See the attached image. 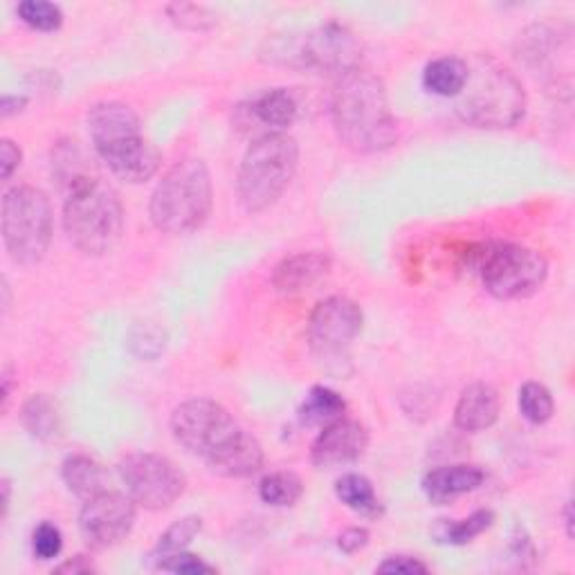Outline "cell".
Listing matches in <instances>:
<instances>
[{"mask_svg":"<svg viewBox=\"0 0 575 575\" xmlns=\"http://www.w3.org/2000/svg\"><path fill=\"white\" fill-rule=\"evenodd\" d=\"M63 548V535L57 524L41 522L32 535V551L39 559H54Z\"/></svg>","mask_w":575,"mask_h":575,"instance_id":"836d02e7","label":"cell"},{"mask_svg":"<svg viewBox=\"0 0 575 575\" xmlns=\"http://www.w3.org/2000/svg\"><path fill=\"white\" fill-rule=\"evenodd\" d=\"M467 81V61L461 57H438L425 65L423 83L438 98H458Z\"/></svg>","mask_w":575,"mask_h":575,"instance_id":"7402d4cb","label":"cell"},{"mask_svg":"<svg viewBox=\"0 0 575 575\" xmlns=\"http://www.w3.org/2000/svg\"><path fill=\"white\" fill-rule=\"evenodd\" d=\"M171 21L184 30L191 32H203L216 26V17L203 8V6H186V3H175L167 8Z\"/></svg>","mask_w":575,"mask_h":575,"instance_id":"4dcf8cb0","label":"cell"},{"mask_svg":"<svg viewBox=\"0 0 575 575\" xmlns=\"http://www.w3.org/2000/svg\"><path fill=\"white\" fill-rule=\"evenodd\" d=\"M26 107H28L26 94H3V100H0V115H3V120H8L12 115H19Z\"/></svg>","mask_w":575,"mask_h":575,"instance_id":"74e56055","label":"cell"},{"mask_svg":"<svg viewBox=\"0 0 575 575\" xmlns=\"http://www.w3.org/2000/svg\"><path fill=\"white\" fill-rule=\"evenodd\" d=\"M427 571L430 566L412 555H394L377 566V573H392V575H423Z\"/></svg>","mask_w":575,"mask_h":575,"instance_id":"e575fe53","label":"cell"},{"mask_svg":"<svg viewBox=\"0 0 575 575\" xmlns=\"http://www.w3.org/2000/svg\"><path fill=\"white\" fill-rule=\"evenodd\" d=\"M21 421L26 425V430L43 441V443H52L61 436L63 430V421H61V412L59 405L48 396V394H37L32 396L21 412Z\"/></svg>","mask_w":575,"mask_h":575,"instance_id":"603a6c76","label":"cell"},{"mask_svg":"<svg viewBox=\"0 0 575 575\" xmlns=\"http://www.w3.org/2000/svg\"><path fill=\"white\" fill-rule=\"evenodd\" d=\"M214 205L212 175L203 160L175 162L151 196V221L160 232L189 234L205 225Z\"/></svg>","mask_w":575,"mask_h":575,"instance_id":"277c9868","label":"cell"},{"mask_svg":"<svg viewBox=\"0 0 575 575\" xmlns=\"http://www.w3.org/2000/svg\"><path fill=\"white\" fill-rule=\"evenodd\" d=\"M461 256L465 268L482 276L486 291L504 302L535 295L548 276V263L539 252L513 243L472 245Z\"/></svg>","mask_w":575,"mask_h":575,"instance_id":"52a82bcc","label":"cell"},{"mask_svg":"<svg viewBox=\"0 0 575 575\" xmlns=\"http://www.w3.org/2000/svg\"><path fill=\"white\" fill-rule=\"evenodd\" d=\"M519 412L533 425H544L553 418L555 403L551 392L539 382H526L519 390Z\"/></svg>","mask_w":575,"mask_h":575,"instance_id":"83f0119b","label":"cell"},{"mask_svg":"<svg viewBox=\"0 0 575 575\" xmlns=\"http://www.w3.org/2000/svg\"><path fill=\"white\" fill-rule=\"evenodd\" d=\"M369 447V432L357 421L340 418L326 425L313 443L311 461L320 470H333L355 463Z\"/></svg>","mask_w":575,"mask_h":575,"instance_id":"5bb4252c","label":"cell"},{"mask_svg":"<svg viewBox=\"0 0 575 575\" xmlns=\"http://www.w3.org/2000/svg\"><path fill=\"white\" fill-rule=\"evenodd\" d=\"M14 380H17L14 366H12V364H6V369H3V407H8V403H10V399H12V385H14Z\"/></svg>","mask_w":575,"mask_h":575,"instance_id":"ab89813d","label":"cell"},{"mask_svg":"<svg viewBox=\"0 0 575 575\" xmlns=\"http://www.w3.org/2000/svg\"><path fill=\"white\" fill-rule=\"evenodd\" d=\"M300 164V147L288 133L259 135L243 155L236 189L245 212L270 210L291 186Z\"/></svg>","mask_w":575,"mask_h":575,"instance_id":"8992f818","label":"cell"},{"mask_svg":"<svg viewBox=\"0 0 575 575\" xmlns=\"http://www.w3.org/2000/svg\"><path fill=\"white\" fill-rule=\"evenodd\" d=\"M302 495H304L302 478L291 470L265 474L259 484V497L263 500V504L274 508L295 506L302 500Z\"/></svg>","mask_w":575,"mask_h":575,"instance_id":"484cf974","label":"cell"},{"mask_svg":"<svg viewBox=\"0 0 575 575\" xmlns=\"http://www.w3.org/2000/svg\"><path fill=\"white\" fill-rule=\"evenodd\" d=\"M17 12L26 26L39 32H54L63 26L61 8L48 0H23Z\"/></svg>","mask_w":575,"mask_h":575,"instance_id":"f546056e","label":"cell"},{"mask_svg":"<svg viewBox=\"0 0 575 575\" xmlns=\"http://www.w3.org/2000/svg\"><path fill=\"white\" fill-rule=\"evenodd\" d=\"M456 113L478 129H513L524 120L526 92L497 59L478 54L467 61V81L456 98Z\"/></svg>","mask_w":575,"mask_h":575,"instance_id":"3957f363","label":"cell"},{"mask_svg":"<svg viewBox=\"0 0 575 575\" xmlns=\"http://www.w3.org/2000/svg\"><path fill=\"white\" fill-rule=\"evenodd\" d=\"M54 571H57V573H68V575H81V573H92L94 566H92V562H90L88 557L77 555V557L65 559L63 564H59Z\"/></svg>","mask_w":575,"mask_h":575,"instance_id":"f35d334b","label":"cell"},{"mask_svg":"<svg viewBox=\"0 0 575 575\" xmlns=\"http://www.w3.org/2000/svg\"><path fill=\"white\" fill-rule=\"evenodd\" d=\"M331 272V256L326 252H300L283 259L272 272V285L281 295H302L324 281Z\"/></svg>","mask_w":575,"mask_h":575,"instance_id":"9a60e30c","label":"cell"},{"mask_svg":"<svg viewBox=\"0 0 575 575\" xmlns=\"http://www.w3.org/2000/svg\"><path fill=\"white\" fill-rule=\"evenodd\" d=\"M0 230L14 263H39L52 241V205L46 191L32 184L12 186L3 199Z\"/></svg>","mask_w":575,"mask_h":575,"instance_id":"ba28073f","label":"cell"},{"mask_svg":"<svg viewBox=\"0 0 575 575\" xmlns=\"http://www.w3.org/2000/svg\"><path fill=\"white\" fill-rule=\"evenodd\" d=\"M0 491H3V517H8L10 502H12V482L8 476L3 478V484H0Z\"/></svg>","mask_w":575,"mask_h":575,"instance_id":"60d3db41","label":"cell"},{"mask_svg":"<svg viewBox=\"0 0 575 575\" xmlns=\"http://www.w3.org/2000/svg\"><path fill=\"white\" fill-rule=\"evenodd\" d=\"M484 470L476 465H443L423 476V491L432 504H450L452 500L476 491L484 484Z\"/></svg>","mask_w":575,"mask_h":575,"instance_id":"e0dca14e","label":"cell"},{"mask_svg":"<svg viewBox=\"0 0 575 575\" xmlns=\"http://www.w3.org/2000/svg\"><path fill=\"white\" fill-rule=\"evenodd\" d=\"M63 230L70 243L88 256L111 252L124 232V210L118 191L102 178L72 189L63 205Z\"/></svg>","mask_w":575,"mask_h":575,"instance_id":"5b68a950","label":"cell"},{"mask_svg":"<svg viewBox=\"0 0 575 575\" xmlns=\"http://www.w3.org/2000/svg\"><path fill=\"white\" fill-rule=\"evenodd\" d=\"M261 465H263L261 443L252 434L243 432V436L221 458H216L210 465V470L221 476L241 478V476H250V474L259 472Z\"/></svg>","mask_w":575,"mask_h":575,"instance_id":"44dd1931","label":"cell"},{"mask_svg":"<svg viewBox=\"0 0 575 575\" xmlns=\"http://www.w3.org/2000/svg\"><path fill=\"white\" fill-rule=\"evenodd\" d=\"M500 394L486 382H474L465 387L454 407V423L461 432H484L500 418Z\"/></svg>","mask_w":575,"mask_h":575,"instance_id":"2e32d148","label":"cell"},{"mask_svg":"<svg viewBox=\"0 0 575 575\" xmlns=\"http://www.w3.org/2000/svg\"><path fill=\"white\" fill-rule=\"evenodd\" d=\"M366 544H369V531L362 526H351L337 537V548L346 555L362 551Z\"/></svg>","mask_w":575,"mask_h":575,"instance_id":"8d00e7d4","label":"cell"},{"mask_svg":"<svg viewBox=\"0 0 575 575\" xmlns=\"http://www.w3.org/2000/svg\"><path fill=\"white\" fill-rule=\"evenodd\" d=\"M88 131L94 151L111 173L124 182L140 184L160 169V151L142 135L135 111L120 102L94 104L88 113Z\"/></svg>","mask_w":575,"mask_h":575,"instance_id":"7a4b0ae2","label":"cell"},{"mask_svg":"<svg viewBox=\"0 0 575 575\" xmlns=\"http://www.w3.org/2000/svg\"><path fill=\"white\" fill-rule=\"evenodd\" d=\"M245 113L261 127H265V133H285L297 120L300 107L293 98L291 90L285 88H270L250 102Z\"/></svg>","mask_w":575,"mask_h":575,"instance_id":"ac0fdd59","label":"cell"},{"mask_svg":"<svg viewBox=\"0 0 575 575\" xmlns=\"http://www.w3.org/2000/svg\"><path fill=\"white\" fill-rule=\"evenodd\" d=\"M158 568L167 571V573H175V575H208V573H216V566L208 564L203 557L194 555V553H173L167 555L162 559H158Z\"/></svg>","mask_w":575,"mask_h":575,"instance_id":"d6a6232c","label":"cell"},{"mask_svg":"<svg viewBox=\"0 0 575 575\" xmlns=\"http://www.w3.org/2000/svg\"><path fill=\"white\" fill-rule=\"evenodd\" d=\"M171 432L189 454L201 456L210 467L243 436L245 430L223 405L210 399H191L173 410Z\"/></svg>","mask_w":575,"mask_h":575,"instance_id":"9c48e42d","label":"cell"},{"mask_svg":"<svg viewBox=\"0 0 575 575\" xmlns=\"http://www.w3.org/2000/svg\"><path fill=\"white\" fill-rule=\"evenodd\" d=\"M493 524H495V513L488 508H482V511L472 513L467 519H461L456 524H445L443 531L438 533V537H441V542L461 546V544L472 542L482 533H486Z\"/></svg>","mask_w":575,"mask_h":575,"instance_id":"f1b7e54d","label":"cell"},{"mask_svg":"<svg viewBox=\"0 0 575 575\" xmlns=\"http://www.w3.org/2000/svg\"><path fill=\"white\" fill-rule=\"evenodd\" d=\"M164 333L153 324H138L129 335L131 351L142 360H153L164 351Z\"/></svg>","mask_w":575,"mask_h":575,"instance_id":"1f68e13d","label":"cell"},{"mask_svg":"<svg viewBox=\"0 0 575 575\" xmlns=\"http://www.w3.org/2000/svg\"><path fill=\"white\" fill-rule=\"evenodd\" d=\"M335 495L346 508H351L362 517L375 519L382 515V504L373 491V484L364 474H357V472L342 474L335 484Z\"/></svg>","mask_w":575,"mask_h":575,"instance_id":"cb8c5ba5","label":"cell"},{"mask_svg":"<svg viewBox=\"0 0 575 575\" xmlns=\"http://www.w3.org/2000/svg\"><path fill=\"white\" fill-rule=\"evenodd\" d=\"M564 524H566V537L573 539V502L571 500L564 506Z\"/></svg>","mask_w":575,"mask_h":575,"instance_id":"b9f144b4","label":"cell"},{"mask_svg":"<svg viewBox=\"0 0 575 575\" xmlns=\"http://www.w3.org/2000/svg\"><path fill=\"white\" fill-rule=\"evenodd\" d=\"M331 118L340 142L355 153L387 151L399 140L385 83L360 65L335 79Z\"/></svg>","mask_w":575,"mask_h":575,"instance_id":"6da1fadb","label":"cell"},{"mask_svg":"<svg viewBox=\"0 0 575 575\" xmlns=\"http://www.w3.org/2000/svg\"><path fill=\"white\" fill-rule=\"evenodd\" d=\"M61 478H63V484L68 486V491L83 502H88L94 495H100V493L107 491L104 467L85 454L68 456L61 465Z\"/></svg>","mask_w":575,"mask_h":575,"instance_id":"ffe728a7","label":"cell"},{"mask_svg":"<svg viewBox=\"0 0 575 575\" xmlns=\"http://www.w3.org/2000/svg\"><path fill=\"white\" fill-rule=\"evenodd\" d=\"M21 160H23V153L12 140L6 138L0 142V178L10 180L12 173L21 167Z\"/></svg>","mask_w":575,"mask_h":575,"instance_id":"d590c367","label":"cell"},{"mask_svg":"<svg viewBox=\"0 0 575 575\" xmlns=\"http://www.w3.org/2000/svg\"><path fill=\"white\" fill-rule=\"evenodd\" d=\"M90 162L92 160L74 140H63L52 149V175L59 182V186L65 191V196L83 182L100 178L94 173Z\"/></svg>","mask_w":575,"mask_h":575,"instance_id":"d6986e66","label":"cell"},{"mask_svg":"<svg viewBox=\"0 0 575 575\" xmlns=\"http://www.w3.org/2000/svg\"><path fill=\"white\" fill-rule=\"evenodd\" d=\"M135 526V502L129 495L104 491L88 500L79 513V531L92 548L120 544Z\"/></svg>","mask_w":575,"mask_h":575,"instance_id":"7c38bea8","label":"cell"},{"mask_svg":"<svg viewBox=\"0 0 575 575\" xmlns=\"http://www.w3.org/2000/svg\"><path fill=\"white\" fill-rule=\"evenodd\" d=\"M360 52L362 46L346 26L326 23L304 37L297 57L309 70L340 77L360 65Z\"/></svg>","mask_w":575,"mask_h":575,"instance_id":"4fadbf2b","label":"cell"},{"mask_svg":"<svg viewBox=\"0 0 575 575\" xmlns=\"http://www.w3.org/2000/svg\"><path fill=\"white\" fill-rule=\"evenodd\" d=\"M120 476L129 497L147 511H167L184 493L186 478L162 454L133 452L120 461Z\"/></svg>","mask_w":575,"mask_h":575,"instance_id":"30bf717a","label":"cell"},{"mask_svg":"<svg viewBox=\"0 0 575 575\" xmlns=\"http://www.w3.org/2000/svg\"><path fill=\"white\" fill-rule=\"evenodd\" d=\"M203 528V519L196 517V515H189V517H182L180 522H175L173 526H169L160 542L155 544L151 557L158 562L167 555H173V553H180V551H186V546L196 539V535L201 533Z\"/></svg>","mask_w":575,"mask_h":575,"instance_id":"4316f807","label":"cell"},{"mask_svg":"<svg viewBox=\"0 0 575 575\" xmlns=\"http://www.w3.org/2000/svg\"><path fill=\"white\" fill-rule=\"evenodd\" d=\"M362 309L349 297H329L315 306L309 320V344L317 357L340 360L362 331Z\"/></svg>","mask_w":575,"mask_h":575,"instance_id":"8fae6325","label":"cell"},{"mask_svg":"<svg viewBox=\"0 0 575 575\" xmlns=\"http://www.w3.org/2000/svg\"><path fill=\"white\" fill-rule=\"evenodd\" d=\"M346 401L329 390V387H313L306 396V401L300 407V421L309 427H326L340 418H344Z\"/></svg>","mask_w":575,"mask_h":575,"instance_id":"d4e9b609","label":"cell"}]
</instances>
